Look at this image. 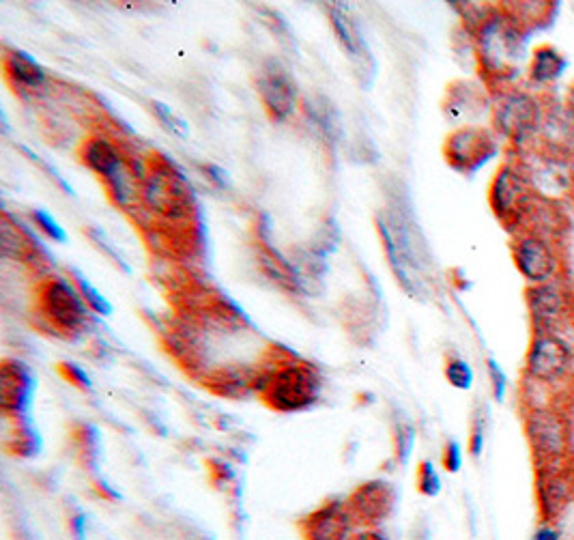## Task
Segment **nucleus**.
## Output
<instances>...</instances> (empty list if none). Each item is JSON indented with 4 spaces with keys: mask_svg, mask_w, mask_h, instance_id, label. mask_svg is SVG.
<instances>
[{
    "mask_svg": "<svg viewBox=\"0 0 574 540\" xmlns=\"http://www.w3.org/2000/svg\"><path fill=\"white\" fill-rule=\"evenodd\" d=\"M153 112H155V117L160 119V123L166 127L168 132H172V134L179 136V138H188V136H190V125L185 123L181 117H177L175 112H172L166 104L155 102V104H153Z\"/></svg>",
    "mask_w": 574,
    "mask_h": 540,
    "instance_id": "obj_29",
    "label": "nucleus"
},
{
    "mask_svg": "<svg viewBox=\"0 0 574 540\" xmlns=\"http://www.w3.org/2000/svg\"><path fill=\"white\" fill-rule=\"evenodd\" d=\"M329 20H332V28L342 50L347 52L351 65L355 67V74L360 76L366 87H370L377 74V63L370 52V46L366 44L360 24H357L353 13L344 5H329Z\"/></svg>",
    "mask_w": 574,
    "mask_h": 540,
    "instance_id": "obj_12",
    "label": "nucleus"
},
{
    "mask_svg": "<svg viewBox=\"0 0 574 540\" xmlns=\"http://www.w3.org/2000/svg\"><path fill=\"white\" fill-rule=\"evenodd\" d=\"M338 244H340V226L336 224V220L329 218L325 220V226H321L317 235H314L310 250L327 259V254H332L338 248Z\"/></svg>",
    "mask_w": 574,
    "mask_h": 540,
    "instance_id": "obj_27",
    "label": "nucleus"
},
{
    "mask_svg": "<svg viewBox=\"0 0 574 540\" xmlns=\"http://www.w3.org/2000/svg\"><path fill=\"white\" fill-rule=\"evenodd\" d=\"M0 392H3L5 414H11L16 418L26 414L28 407H31L35 392V377L31 373V368L18 360H5Z\"/></svg>",
    "mask_w": 574,
    "mask_h": 540,
    "instance_id": "obj_17",
    "label": "nucleus"
},
{
    "mask_svg": "<svg viewBox=\"0 0 574 540\" xmlns=\"http://www.w3.org/2000/svg\"><path fill=\"white\" fill-rule=\"evenodd\" d=\"M304 106H306L308 119L314 125V130L321 132L325 140H336L340 134V119H338V110L332 106V102L321 95H314L306 99Z\"/></svg>",
    "mask_w": 574,
    "mask_h": 540,
    "instance_id": "obj_22",
    "label": "nucleus"
},
{
    "mask_svg": "<svg viewBox=\"0 0 574 540\" xmlns=\"http://www.w3.org/2000/svg\"><path fill=\"white\" fill-rule=\"evenodd\" d=\"M80 158L84 166H89L93 173H97L106 181L114 201L123 207L132 201L134 198L132 175H136V170L127 168V162L121 151L114 147L108 138L93 136L86 140L80 149Z\"/></svg>",
    "mask_w": 574,
    "mask_h": 540,
    "instance_id": "obj_7",
    "label": "nucleus"
},
{
    "mask_svg": "<svg viewBox=\"0 0 574 540\" xmlns=\"http://www.w3.org/2000/svg\"><path fill=\"white\" fill-rule=\"evenodd\" d=\"M536 497L542 523H555L574 500V472L568 461L538 465Z\"/></svg>",
    "mask_w": 574,
    "mask_h": 540,
    "instance_id": "obj_11",
    "label": "nucleus"
},
{
    "mask_svg": "<svg viewBox=\"0 0 574 540\" xmlns=\"http://www.w3.org/2000/svg\"><path fill=\"white\" fill-rule=\"evenodd\" d=\"M525 297L536 332H559V328L568 323L572 300L557 280L529 284Z\"/></svg>",
    "mask_w": 574,
    "mask_h": 540,
    "instance_id": "obj_13",
    "label": "nucleus"
},
{
    "mask_svg": "<svg viewBox=\"0 0 574 540\" xmlns=\"http://www.w3.org/2000/svg\"><path fill=\"white\" fill-rule=\"evenodd\" d=\"M91 237H93V241H95V244H99V246H102V250L106 248V252H108V257H110V259H112L114 263H117L119 267H123V269H125V272H129V267H127V263L123 261V257H121V254H119L117 250H114V248H112V246L108 244V241H106V237H104L102 233H99V231H95V229H91Z\"/></svg>",
    "mask_w": 574,
    "mask_h": 540,
    "instance_id": "obj_37",
    "label": "nucleus"
},
{
    "mask_svg": "<svg viewBox=\"0 0 574 540\" xmlns=\"http://www.w3.org/2000/svg\"><path fill=\"white\" fill-rule=\"evenodd\" d=\"M145 201L153 213L181 222L190 216L194 192L175 166L153 164V173L145 179Z\"/></svg>",
    "mask_w": 574,
    "mask_h": 540,
    "instance_id": "obj_6",
    "label": "nucleus"
},
{
    "mask_svg": "<svg viewBox=\"0 0 574 540\" xmlns=\"http://www.w3.org/2000/svg\"><path fill=\"white\" fill-rule=\"evenodd\" d=\"M574 371V349L562 332H536L525 358L527 379L538 388H555Z\"/></svg>",
    "mask_w": 574,
    "mask_h": 540,
    "instance_id": "obj_5",
    "label": "nucleus"
},
{
    "mask_svg": "<svg viewBox=\"0 0 574 540\" xmlns=\"http://www.w3.org/2000/svg\"><path fill=\"white\" fill-rule=\"evenodd\" d=\"M353 515L347 504H327L312 513L306 521L308 540H351Z\"/></svg>",
    "mask_w": 574,
    "mask_h": 540,
    "instance_id": "obj_19",
    "label": "nucleus"
},
{
    "mask_svg": "<svg viewBox=\"0 0 574 540\" xmlns=\"http://www.w3.org/2000/svg\"><path fill=\"white\" fill-rule=\"evenodd\" d=\"M256 89L271 121L284 123L293 117L297 108V82L280 61L269 59L256 76Z\"/></svg>",
    "mask_w": 574,
    "mask_h": 540,
    "instance_id": "obj_10",
    "label": "nucleus"
},
{
    "mask_svg": "<svg viewBox=\"0 0 574 540\" xmlns=\"http://www.w3.org/2000/svg\"><path fill=\"white\" fill-rule=\"evenodd\" d=\"M446 379L452 388L456 390H471L473 386V368L467 360L452 355L446 362Z\"/></svg>",
    "mask_w": 574,
    "mask_h": 540,
    "instance_id": "obj_28",
    "label": "nucleus"
},
{
    "mask_svg": "<svg viewBox=\"0 0 574 540\" xmlns=\"http://www.w3.org/2000/svg\"><path fill=\"white\" fill-rule=\"evenodd\" d=\"M489 201L495 211V216L501 222H519L529 205L534 201V194L527 186V179L514 170L512 166H504L495 175L491 183V192H489Z\"/></svg>",
    "mask_w": 574,
    "mask_h": 540,
    "instance_id": "obj_14",
    "label": "nucleus"
},
{
    "mask_svg": "<svg viewBox=\"0 0 574 540\" xmlns=\"http://www.w3.org/2000/svg\"><path fill=\"white\" fill-rule=\"evenodd\" d=\"M484 437H486V414H484L482 407H478V409H476V416H473L471 439H469V448H471L473 457H480V454H482Z\"/></svg>",
    "mask_w": 574,
    "mask_h": 540,
    "instance_id": "obj_32",
    "label": "nucleus"
},
{
    "mask_svg": "<svg viewBox=\"0 0 574 540\" xmlns=\"http://www.w3.org/2000/svg\"><path fill=\"white\" fill-rule=\"evenodd\" d=\"M450 99H452V104L448 106V115L452 119H458V117H467V115H480V108H482V102H480V93L471 87V84H467V95H461V91H456L450 89Z\"/></svg>",
    "mask_w": 574,
    "mask_h": 540,
    "instance_id": "obj_25",
    "label": "nucleus"
},
{
    "mask_svg": "<svg viewBox=\"0 0 574 540\" xmlns=\"http://www.w3.org/2000/svg\"><path fill=\"white\" fill-rule=\"evenodd\" d=\"M5 74L13 87L24 91H37L43 87V82H46V71H43V67L33 56L20 50H9L5 54Z\"/></svg>",
    "mask_w": 574,
    "mask_h": 540,
    "instance_id": "obj_21",
    "label": "nucleus"
},
{
    "mask_svg": "<svg viewBox=\"0 0 574 540\" xmlns=\"http://www.w3.org/2000/svg\"><path fill=\"white\" fill-rule=\"evenodd\" d=\"M540 121V108L536 97L523 91H510L499 99L495 108V127L501 136L514 142H523L534 134Z\"/></svg>",
    "mask_w": 574,
    "mask_h": 540,
    "instance_id": "obj_16",
    "label": "nucleus"
},
{
    "mask_svg": "<svg viewBox=\"0 0 574 540\" xmlns=\"http://www.w3.org/2000/svg\"><path fill=\"white\" fill-rule=\"evenodd\" d=\"M203 173H205V175H209V179L215 183V186H220V188H231V177H228L226 170H222L220 166L207 164V166H203Z\"/></svg>",
    "mask_w": 574,
    "mask_h": 540,
    "instance_id": "obj_38",
    "label": "nucleus"
},
{
    "mask_svg": "<svg viewBox=\"0 0 574 540\" xmlns=\"http://www.w3.org/2000/svg\"><path fill=\"white\" fill-rule=\"evenodd\" d=\"M486 371H489V377H491V386H493L495 401L501 403V401H504L506 388H508V379H506L504 368H501V366L497 364L495 358H489V360H486Z\"/></svg>",
    "mask_w": 574,
    "mask_h": 540,
    "instance_id": "obj_33",
    "label": "nucleus"
},
{
    "mask_svg": "<svg viewBox=\"0 0 574 540\" xmlns=\"http://www.w3.org/2000/svg\"><path fill=\"white\" fill-rule=\"evenodd\" d=\"M534 183L544 196H555L568 188V173L555 160H549L536 168Z\"/></svg>",
    "mask_w": 574,
    "mask_h": 540,
    "instance_id": "obj_24",
    "label": "nucleus"
},
{
    "mask_svg": "<svg viewBox=\"0 0 574 540\" xmlns=\"http://www.w3.org/2000/svg\"><path fill=\"white\" fill-rule=\"evenodd\" d=\"M418 489L426 497H437L441 493V478L430 461H422L418 467Z\"/></svg>",
    "mask_w": 574,
    "mask_h": 540,
    "instance_id": "obj_30",
    "label": "nucleus"
},
{
    "mask_svg": "<svg viewBox=\"0 0 574 540\" xmlns=\"http://www.w3.org/2000/svg\"><path fill=\"white\" fill-rule=\"evenodd\" d=\"M377 229L398 282L403 284L409 295L424 297L428 291L426 250L420 248L418 239H415L411 222L400 218L398 213H379Z\"/></svg>",
    "mask_w": 574,
    "mask_h": 540,
    "instance_id": "obj_2",
    "label": "nucleus"
},
{
    "mask_svg": "<svg viewBox=\"0 0 574 540\" xmlns=\"http://www.w3.org/2000/svg\"><path fill=\"white\" fill-rule=\"evenodd\" d=\"M443 467H446L450 474L461 472L463 450H461V444H458L456 439H450V442L446 444V448H443Z\"/></svg>",
    "mask_w": 574,
    "mask_h": 540,
    "instance_id": "obj_35",
    "label": "nucleus"
},
{
    "mask_svg": "<svg viewBox=\"0 0 574 540\" xmlns=\"http://www.w3.org/2000/svg\"><path fill=\"white\" fill-rule=\"evenodd\" d=\"M74 280H76V287H78V291L82 293V297H84V302H86V306H89L93 312H97V315H102V317H108V315H112V306H110V302L106 300V297L99 293L93 284H91V280L86 278V276H82L78 269H74Z\"/></svg>",
    "mask_w": 574,
    "mask_h": 540,
    "instance_id": "obj_26",
    "label": "nucleus"
},
{
    "mask_svg": "<svg viewBox=\"0 0 574 540\" xmlns=\"http://www.w3.org/2000/svg\"><path fill=\"white\" fill-rule=\"evenodd\" d=\"M254 390L263 401L278 411H301L319 401L321 379L304 360H282L267 366L254 377Z\"/></svg>",
    "mask_w": 574,
    "mask_h": 540,
    "instance_id": "obj_1",
    "label": "nucleus"
},
{
    "mask_svg": "<svg viewBox=\"0 0 574 540\" xmlns=\"http://www.w3.org/2000/svg\"><path fill=\"white\" fill-rule=\"evenodd\" d=\"M514 263L529 284L553 282L559 274V259L555 248L536 233H527L516 239L512 248Z\"/></svg>",
    "mask_w": 574,
    "mask_h": 540,
    "instance_id": "obj_15",
    "label": "nucleus"
},
{
    "mask_svg": "<svg viewBox=\"0 0 574 540\" xmlns=\"http://www.w3.org/2000/svg\"><path fill=\"white\" fill-rule=\"evenodd\" d=\"M256 257H258V263H261L263 274H265L271 282L278 284L280 289L289 291V293H301V291H304V284H306V282H304V278H301V274L297 272L295 263L286 261L278 250L271 248V246H269V239L258 241Z\"/></svg>",
    "mask_w": 574,
    "mask_h": 540,
    "instance_id": "obj_20",
    "label": "nucleus"
},
{
    "mask_svg": "<svg viewBox=\"0 0 574 540\" xmlns=\"http://www.w3.org/2000/svg\"><path fill=\"white\" fill-rule=\"evenodd\" d=\"M480 56L493 74H506L523 56L521 26L510 18H489L480 28Z\"/></svg>",
    "mask_w": 574,
    "mask_h": 540,
    "instance_id": "obj_8",
    "label": "nucleus"
},
{
    "mask_svg": "<svg viewBox=\"0 0 574 540\" xmlns=\"http://www.w3.org/2000/svg\"><path fill=\"white\" fill-rule=\"evenodd\" d=\"M39 317L50 323L54 334H80L89 321V306L74 284L63 278H48L37 291Z\"/></svg>",
    "mask_w": 574,
    "mask_h": 540,
    "instance_id": "obj_3",
    "label": "nucleus"
},
{
    "mask_svg": "<svg viewBox=\"0 0 574 540\" xmlns=\"http://www.w3.org/2000/svg\"><path fill=\"white\" fill-rule=\"evenodd\" d=\"M446 160L448 164L463 175H473L489 164L499 153V145L493 132L484 127H458L446 140Z\"/></svg>",
    "mask_w": 574,
    "mask_h": 540,
    "instance_id": "obj_9",
    "label": "nucleus"
},
{
    "mask_svg": "<svg viewBox=\"0 0 574 540\" xmlns=\"http://www.w3.org/2000/svg\"><path fill=\"white\" fill-rule=\"evenodd\" d=\"M415 446V431H413V426L405 424V426H400V429L396 431V450H398V459L407 463L409 461V454Z\"/></svg>",
    "mask_w": 574,
    "mask_h": 540,
    "instance_id": "obj_34",
    "label": "nucleus"
},
{
    "mask_svg": "<svg viewBox=\"0 0 574 540\" xmlns=\"http://www.w3.org/2000/svg\"><path fill=\"white\" fill-rule=\"evenodd\" d=\"M532 540H559V530L551 523H542L540 528L534 532Z\"/></svg>",
    "mask_w": 574,
    "mask_h": 540,
    "instance_id": "obj_39",
    "label": "nucleus"
},
{
    "mask_svg": "<svg viewBox=\"0 0 574 540\" xmlns=\"http://www.w3.org/2000/svg\"><path fill=\"white\" fill-rule=\"evenodd\" d=\"M347 506L351 510L353 521H360L364 525H375L392 513L394 491L387 482L381 480L368 482V485L360 487L351 495Z\"/></svg>",
    "mask_w": 574,
    "mask_h": 540,
    "instance_id": "obj_18",
    "label": "nucleus"
},
{
    "mask_svg": "<svg viewBox=\"0 0 574 540\" xmlns=\"http://www.w3.org/2000/svg\"><path fill=\"white\" fill-rule=\"evenodd\" d=\"M351 540H385V538H383V536H379V534L366 532V534H360V536H353Z\"/></svg>",
    "mask_w": 574,
    "mask_h": 540,
    "instance_id": "obj_40",
    "label": "nucleus"
},
{
    "mask_svg": "<svg viewBox=\"0 0 574 540\" xmlns=\"http://www.w3.org/2000/svg\"><path fill=\"white\" fill-rule=\"evenodd\" d=\"M525 435L538 465L564 463L570 459V422L562 409L534 407L525 418Z\"/></svg>",
    "mask_w": 574,
    "mask_h": 540,
    "instance_id": "obj_4",
    "label": "nucleus"
},
{
    "mask_svg": "<svg viewBox=\"0 0 574 540\" xmlns=\"http://www.w3.org/2000/svg\"><path fill=\"white\" fill-rule=\"evenodd\" d=\"M33 220L35 224L39 226V229L46 233L52 241H59V244H65L67 241V233L63 231V226L56 222L48 211H43V209H35L33 211Z\"/></svg>",
    "mask_w": 574,
    "mask_h": 540,
    "instance_id": "obj_31",
    "label": "nucleus"
},
{
    "mask_svg": "<svg viewBox=\"0 0 574 540\" xmlns=\"http://www.w3.org/2000/svg\"><path fill=\"white\" fill-rule=\"evenodd\" d=\"M61 373L65 375L67 381L74 383V386H78V388H82V390H89V388H91V379H89V375H86V373L82 371L80 366L71 364V362H63V364H61Z\"/></svg>",
    "mask_w": 574,
    "mask_h": 540,
    "instance_id": "obj_36",
    "label": "nucleus"
},
{
    "mask_svg": "<svg viewBox=\"0 0 574 540\" xmlns=\"http://www.w3.org/2000/svg\"><path fill=\"white\" fill-rule=\"evenodd\" d=\"M568 63L562 54H559L555 48L551 46H540L534 52V61H532V80L538 84H549L562 78V74L566 71Z\"/></svg>",
    "mask_w": 574,
    "mask_h": 540,
    "instance_id": "obj_23",
    "label": "nucleus"
}]
</instances>
